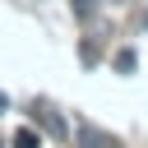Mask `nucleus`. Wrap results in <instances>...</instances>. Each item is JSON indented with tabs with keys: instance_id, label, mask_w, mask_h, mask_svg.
Segmentation results:
<instances>
[{
	"instance_id": "423d86ee",
	"label": "nucleus",
	"mask_w": 148,
	"mask_h": 148,
	"mask_svg": "<svg viewBox=\"0 0 148 148\" xmlns=\"http://www.w3.org/2000/svg\"><path fill=\"white\" fill-rule=\"evenodd\" d=\"M5 106H9V97H5V92H0V111H5Z\"/></svg>"
},
{
	"instance_id": "f257e3e1",
	"label": "nucleus",
	"mask_w": 148,
	"mask_h": 148,
	"mask_svg": "<svg viewBox=\"0 0 148 148\" xmlns=\"http://www.w3.org/2000/svg\"><path fill=\"white\" fill-rule=\"evenodd\" d=\"M79 143L83 148H116V139L102 134V130H92V125H79Z\"/></svg>"
},
{
	"instance_id": "7ed1b4c3",
	"label": "nucleus",
	"mask_w": 148,
	"mask_h": 148,
	"mask_svg": "<svg viewBox=\"0 0 148 148\" xmlns=\"http://www.w3.org/2000/svg\"><path fill=\"white\" fill-rule=\"evenodd\" d=\"M134 65H139V56H134L130 46H125V51H116V69H120V74H134Z\"/></svg>"
},
{
	"instance_id": "20e7f679",
	"label": "nucleus",
	"mask_w": 148,
	"mask_h": 148,
	"mask_svg": "<svg viewBox=\"0 0 148 148\" xmlns=\"http://www.w3.org/2000/svg\"><path fill=\"white\" fill-rule=\"evenodd\" d=\"M14 148H42V134L37 130H18L14 134Z\"/></svg>"
},
{
	"instance_id": "f03ea898",
	"label": "nucleus",
	"mask_w": 148,
	"mask_h": 148,
	"mask_svg": "<svg viewBox=\"0 0 148 148\" xmlns=\"http://www.w3.org/2000/svg\"><path fill=\"white\" fill-rule=\"evenodd\" d=\"M32 120H42V125H46L56 139H65V120H60V116H51L46 106H32Z\"/></svg>"
},
{
	"instance_id": "39448f33",
	"label": "nucleus",
	"mask_w": 148,
	"mask_h": 148,
	"mask_svg": "<svg viewBox=\"0 0 148 148\" xmlns=\"http://www.w3.org/2000/svg\"><path fill=\"white\" fill-rule=\"evenodd\" d=\"M74 14H79V18H83V23H88V18H92V14H97V5H92V0H74Z\"/></svg>"
}]
</instances>
